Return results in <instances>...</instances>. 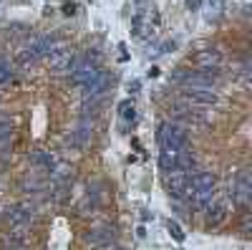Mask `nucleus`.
<instances>
[{"label":"nucleus","mask_w":252,"mask_h":250,"mask_svg":"<svg viewBox=\"0 0 252 250\" xmlns=\"http://www.w3.org/2000/svg\"><path fill=\"white\" fill-rule=\"evenodd\" d=\"M98 76V66L91 64V61H81V64L73 66L71 71V83H76V86H86L89 81H94Z\"/></svg>","instance_id":"nucleus-5"},{"label":"nucleus","mask_w":252,"mask_h":250,"mask_svg":"<svg viewBox=\"0 0 252 250\" xmlns=\"http://www.w3.org/2000/svg\"><path fill=\"white\" fill-rule=\"evenodd\" d=\"M31 159H33V164H38V167H48V170L53 167V157H51V154H40V152H35Z\"/></svg>","instance_id":"nucleus-19"},{"label":"nucleus","mask_w":252,"mask_h":250,"mask_svg":"<svg viewBox=\"0 0 252 250\" xmlns=\"http://www.w3.org/2000/svg\"><path fill=\"white\" fill-rule=\"evenodd\" d=\"M119 114H121L126 121H134V119H136V109H134V104H131V101H124L121 107H119Z\"/></svg>","instance_id":"nucleus-17"},{"label":"nucleus","mask_w":252,"mask_h":250,"mask_svg":"<svg viewBox=\"0 0 252 250\" xmlns=\"http://www.w3.org/2000/svg\"><path fill=\"white\" fill-rule=\"evenodd\" d=\"M0 3H3V0H0Z\"/></svg>","instance_id":"nucleus-23"},{"label":"nucleus","mask_w":252,"mask_h":250,"mask_svg":"<svg viewBox=\"0 0 252 250\" xmlns=\"http://www.w3.org/2000/svg\"><path fill=\"white\" fill-rule=\"evenodd\" d=\"M109 83H111L109 73L98 71V76H96L94 81H89L86 86H81V89H83V96H86V99H94V96H103V94L109 91Z\"/></svg>","instance_id":"nucleus-9"},{"label":"nucleus","mask_w":252,"mask_h":250,"mask_svg":"<svg viewBox=\"0 0 252 250\" xmlns=\"http://www.w3.org/2000/svg\"><path fill=\"white\" fill-rule=\"evenodd\" d=\"M184 99L194 101V104H217V94L215 91H207V89H184Z\"/></svg>","instance_id":"nucleus-10"},{"label":"nucleus","mask_w":252,"mask_h":250,"mask_svg":"<svg viewBox=\"0 0 252 250\" xmlns=\"http://www.w3.org/2000/svg\"><path fill=\"white\" fill-rule=\"evenodd\" d=\"M215 175L212 172H197L192 179H189V187L192 190H207V187H215Z\"/></svg>","instance_id":"nucleus-13"},{"label":"nucleus","mask_w":252,"mask_h":250,"mask_svg":"<svg viewBox=\"0 0 252 250\" xmlns=\"http://www.w3.org/2000/svg\"><path fill=\"white\" fill-rule=\"evenodd\" d=\"M76 66V53L68 48H56L53 53H48V69L53 73H71Z\"/></svg>","instance_id":"nucleus-3"},{"label":"nucleus","mask_w":252,"mask_h":250,"mask_svg":"<svg viewBox=\"0 0 252 250\" xmlns=\"http://www.w3.org/2000/svg\"><path fill=\"white\" fill-rule=\"evenodd\" d=\"M89 139H91V127H89V121H83L81 127L68 137V142H71V144H76V147H86Z\"/></svg>","instance_id":"nucleus-14"},{"label":"nucleus","mask_w":252,"mask_h":250,"mask_svg":"<svg viewBox=\"0 0 252 250\" xmlns=\"http://www.w3.org/2000/svg\"><path fill=\"white\" fill-rule=\"evenodd\" d=\"M169 233L174 235V240H179V243L184 240V233L179 230V225H177V222H169Z\"/></svg>","instance_id":"nucleus-20"},{"label":"nucleus","mask_w":252,"mask_h":250,"mask_svg":"<svg viewBox=\"0 0 252 250\" xmlns=\"http://www.w3.org/2000/svg\"><path fill=\"white\" fill-rule=\"evenodd\" d=\"M215 197V187H207V190H192V205H194V210H207L209 202H212Z\"/></svg>","instance_id":"nucleus-11"},{"label":"nucleus","mask_w":252,"mask_h":250,"mask_svg":"<svg viewBox=\"0 0 252 250\" xmlns=\"http://www.w3.org/2000/svg\"><path fill=\"white\" fill-rule=\"evenodd\" d=\"M227 220V205H215L207 213V227H220Z\"/></svg>","instance_id":"nucleus-12"},{"label":"nucleus","mask_w":252,"mask_h":250,"mask_svg":"<svg viewBox=\"0 0 252 250\" xmlns=\"http://www.w3.org/2000/svg\"><path fill=\"white\" fill-rule=\"evenodd\" d=\"M10 83V71L5 66H0V86H8Z\"/></svg>","instance_id":"nucleus-21"},{"label":"nucleus","mask_w":252,"mask_h":250,"mask_svg":"<svg viewBox=\"0 0 252 250\" xmlns=\"http://www.w3.org/2000/svg\"><path fill=\"white\" fill-rule=\"evenodd\" d=\"M157 23H159V15H157V8L154 5H136V13H134V33L139 38H149L154 31H157Z\"/></svg>","instance_id":"nucleus-1"},{"label":"nucleus","mask_w":252,"mask_h":250,"mask_svg":"<svg viewBox=\"0 0 252 250\" xmlns=\"http://www.w3.org/2000/svg\"><path fill=\"white\" fill-rule=\"evenodd\" d=\"M159 137H161V147H174V149L187 147V132L179 124H164Z\"/></svg>","instance_id":"nucleus-4"},{"label":"nucleus","mask_w":252,"mask_h":250,"mask_svg":"<svg viewBox=\"0 0 252 250\" xmlns=\"http://www.w3.org/2000/svg\"><path fill=\"white\" fill-rule=\"evenodd\" d=\"M166 190H169L174 197H182L184 190H187V182H189V175L184 170H169L166 172Z\"/></svg>","instance_id":"nucleus-7"},{"label":"nucleus","mask_w":252,"mask_h":250,"mask_svg":"<svg viewBox=\"0 0 252 250\" xmlns=\"http://www.w3.org/2000/svg\"><path fill=\"white\" fill-rule=\"evenodd\" d=\"M10 132H13V124H10V119L0 116V144H3V142L10 137Z\"/></svg>","instance_id":"nucleus-18"},{"label":"nucleus","mask_w":252,"mask_h":250,"mask_svg":"<svg viewBox=\"0 0 252 250\" xmlns=\"http://www.w3.org/2000/svg\"><path fill=\"white\" fill-rule=\"evenodd\" d=\"M8 222H10V227H23V230H28V227L33 225L31 207H26V205L10 207V210H8Z\"/></svg>","instance_id":"nucleus-8"},{"label":"nucleus","mask_w":252,"mask_h":250,"mask_svg":"<svg viewBox=\"0 0 252 250\" xmlns=\"http://www.w3.org/2000/svg\"><path fill=\"white\" fill-rule=\"evenodd\" d=\"M177 154H179V149H174V147H161V167L166 172L177 170Z\"/></svg>","instance_id":"nucleus-15"},{"label":"nucleus","mask_w":252,"mask_h":250,"mask_svg":"<svg viewBox=\"0 0 252 250\" xmlns=\"http://www.w3.org/2000/svg\"><path fill=\"white\" fill-rule=\"evenodd\" d=\"M232 200L240 205V207H247L250 200H252V175L250 170H240L235 182H232Z\"/></svg>","instance_id":"nucleus-2"},{"label":"nucleus","mask_w":252,"mask_h":250,"mask_svg":"<svg viewBox=\"0 0 252 250\" xmlns=\"http://www.w3.org/2000/svg\"><path fill=\"white\" fill-rule=\"evenodd\" d=\"M194 64L202 71H207V73H217V66L222 64V53L220 51H212V48H204V51H199L194 56Z\"/></svg>","instance_id":"nucleus-6"},{"label":"nucleus","mask_w":252,"mask_h":250,"mask_svg":"<svg viewBox=\"0 0 252 250\" xmlns=\"http://www.w3.org/2000/svg\"><path fill=\"white\" fill-rule=\"evenodd\" d=\"M199 5H202V0H187V8L189 10H197Z\"/></svg>","instance_id":"nucleus-22"},{"label":"nucleus","mask_w":252,"mask_h":250,"mask_svg":"<svg viewBox=\"0 0 252 250\" xmlns=\"http://www.w3.org/2000/svg\"><path fill=\"white\" fill-rule=\"evenodd\" d=\"M15 61H18V64H20V66H23V69H28V66H33V64H35V61H38V56H35L33 51H28V48H23V51H20V53L15 56Z\"/></svg>","instance_id":"nucleus-16"}]
</instances>
